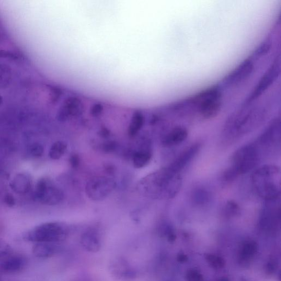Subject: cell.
Segmentation results:
<instances>
[{
    "label": "cell",
    "mask_w": 281,
    "mask_h": 281,
    "mask_svg": "<svg viewBox=\"0 0 281 281\" xmlns=\"http://www.w3.org/2000/svg\"><path fill=\"white\" fill-rule=\"evenodd\" d=\"M269 111L268 106L265 104L243 106L228 119L223 128L224 137L234 140L251 133L263 123Z\"/></svg>",
    "instance_id": "1"
},
{
    "label": "cell",
    "mask_w": 281,
    "mask_h": 281,
    "mask_svg": "<svg viewBox=\"0 0 281 281\" xmlns=\"http://www.w3.org/2000/svg\"><path fill=\"white\" fill-rule=\"evenodd\" d=\"M182 184L180 174L167 166L148 176L145 181L146 192L154 198L172 199L178 194Z\"/></svg>",
    "instance_id": "2"
},
{
    "label": "cell",
    "mask_w": 281,
    "mask_h": 281,
    "mask_svg": "<svg viewBox=\"0 0 281 281\" xmlns=\"http://www.w3.org/2000/svg\"><path fill=\"white\" fill-rule=\"evenodd\" d=\"M280 170L274 165L257 168L252 175V182L256 194L267 202L275 201L280 195Z\"/></svg>",
    "instance_id": "3"
},
{
    "label": "cell",
    "mask_w": 281,
    "mask_h": 281,
    "mask_svg": "<svg viewBox=\"0 0 281 281\" xmlns=\"http://www.w3.org/2000/svg\"><path fill=\"white\" fill-rule=\"evenodd\" d=\"M183 105L195 110L200 116L210 119L218 116L222 106L219 88L214 86L182 102Z\"/></svg>",
    "instance_id": "4"
},
{
    "label": "cell",
    "mask_w": 281,
    "mask_h": 281,
    "mask_svg": "<svg viewBox=\"0 0 281 281\" xmlns=\"http://www.w3.org/2000/svg\"><path fill=\"white\" fill-rule=\"evenodd\" d=\"M260 151L256 144H248L237 150L231 158V165L223 174V179L230 181L245 174L259 163Z\"/></svg>",
    "instance_id": "5"
},
{
    "label": "cell",
    "mask_w": 281,
    "mask_h": 281,
    "mask_svg": "<svg viewBox=\"0 0 281 281\" xmlns=\"http://www.w3.org/2000/svg\"><path fill=\"white\" fill-rule=\"evenodd\" d=\"M67 227L59 222L43 223L27 231L23 239L32 243L58 244L65 240L68 236Z\"/></svg>",
    "instance_id": "6"
},
{
    "label": "cell",
    "mask_w": 281,
    "mask_h": 281,
    "mask_svg": "<svg viewBox=\"0 0 281 281\" xmlns=\"http://www.w3.org/2000/svg\"><path fill=\"white\" fill-rule=\"evenodd\" d=\"M34 191V197L40 203L55 205L60 203L64 198L61 190L55 186L53 182L47 178L39 179Z\"/></svg>",
    "instance_id": "7"
},
{
    "label": "cell",
    "mask_w": 281,
    "mask_h": 281,
    "mask_svg": "<svg viewBox=\"0 0 281 281\" xmlns=\"http://www.w3.org/2000/svg\"><path fill=\"white\" fill-rule=\"evenodd\" d=\"M280 70V63L278 57L273 62L271 67L261 78L252 93L249 96L245 102L243 106H248L253 104L266 92L279 76Z\"/></svg>",
    "instance_id": "8"
},
{
    "label": "cell",
    "mask_w": 281,
    "mask_h": 281,
    "mask_svg": "<svg viewBox=\"0 0 281 281\" xmlns=\"http://www.w3.org/2000/svg\"><path fill=\"white\" fill-rule=\"evenodd\" d=\"M116 186L115 181L105 176L92 178L87 182L85 191L86 195L93 200H102L105 199Z\"/></svg>",
    "instance_id": "9"
},
{
    "label": "cell",
    "mask_w": 281,
    "mask_h": 281,
    "mask_svg": "<svg viewBox=\"0 0 281 281\" xmlns=\"http://www.w3.org/2000/svg\"><path fill=\"white\" fill-rule=\"evenodd\" d=\"M254 69L252 60H246L223 79V85L227 87L234 86L245 82L253 74Z\"/></svg>",
    "instance_id": "10"
},
{
    "label": "cell",
    "mask_w": 281,
    "mask_h": 281,
    "mask_svg": "<svg viewBox=\"0 0 281 281\" xmlns=\"http://www.w3.org/2000/svg\"><path fill=\"white\" fill-rule=\"evenodd\" d=\"M280 122L279 118L273 120L267 129L260 136L259 144L265 147H271L280 142Z\"/></svg>",
    "instance_id": "11"
},
{
    "label": "cell",
    "mask_w": 281,
    "mask_h": 281,
    "mask_svg": "<svg viewBox=\"0 0 281 281\" xmlns=\"http://www.w3.org/2000/svg\"><path fill=\"white\" fill-rule=\"evenodd\" d=\"M200 148V144L196 143L184 150L182 153L175 159L174 161L167 167L176 173H179L190 163L191 160L197 155Z\"/></svg>",
    "instance_id": "12"
},
{
    "label": "cell",
    "mask_w": 281,
    "mask_h": 281,
    "mask_svg": "<svg viewBox=\"0 0 281 281\" xmlns=\"http://www.w3.org/2000/svg\"><path fill=\"white\" fill-rule=\"evenodd\" d=\"M31 176L26 172L15 174L11 182V188L16 194L25 195L31 191L32 188Z\"/></svg>",
    "instance_id": "13"
},
{
    "label": "cell",
    "mask_w": 281,
    "mask_h": 281,
    "mask_svg": "<svg viewBox=\"0 0 281 281\" xmlns=\"http://www.w3.org/2000/svg\"><path fill=\"white\" fill-rule=\"evenodd\" d=\"M26 259L22 255H15L10 256L0 265V269L6 274H15L25 268Z\"/></svg>",
    "instance_id": "14"
},
{
    "label": "cell",
    "mask_w": 281,
    "mask_h": 281,
    "mask_svg": "<svg viewBox=\"0 0 281 281\" xmlns=\"http://www.w3.org/2000/svg\"><path fill=\"white\" fill-rule=\"evenodd\" d=\"M188 136L186 128L182 126H177L165 136L163 144L166 147H172L181 143L185 141Z\"/></svg>",
    "instance_id": "15"
},
{
    "label": "cell",
    "mask_w": 281,
    "mask_h": 281,
    "mask_svg": "<svg viewBox=\"0 0 281 281\" xmlns=\"http://www.w3.org/2000/svg\"><path fill=\"white\" fill-rule=\"evenodd\" d=\"M57 244L50 243H36L32 247V253L39 259L51 258L57 252Z\"/></svg>",
    "instance_id": "16"
},
{
    "label": "cell",
    "mask_w": 281,
    "mask_h": 281,
    "mask_svg": "<svg viewBox=\"0 0 281 281\" xmlns=\"http://www.w3.org/2000/svg\"><path fill=\"white\" fill-rule=\"evenodd\" d=\"M81 243L84 250L92 253L99 251L101 247L99 236L93 231L85 233L82 237Z\"/></svg>",
    "instance_id": "17"
},
{
    "label": "cell",
    "mask_w": 281,
    "mask_h": 281,
    "mask_svg": "<svg viewBox=\"0 0 281 281\" xmlns=\"http://www.w3.org/2000/svg\"><path fill=\"white\" fill-rule=\"evenodd\" d=\"M17 48L4 35L0 33V58H17Z\"/></svg>",
    "instance_id": "18"
},
{
    "label": "cell",
    "mask_w": 281,
    "mask_h": 281,
    "mask_svg": "<svg viewBox=\"0 0 281 281\" xmlns=\"http://www.w3.org/2000/svg\"><path fill=\"white\" fill-rule=\"evenodd\" d=\"M144 122H145V118L142 112L139 111L134 112L128 128V134L130 136L137 135L142 128Z\"/></svg>",
    "instance_id": "19"
},
{
    "label": "cell",
    "mask_w": 281,
    "mask_h": 281,
    "mask_svg": "<svg viewBox=\"0 0 281 281\" xmlns=\"http://www.w3.org/2000/svg\"><path fill=\"white\" fill-rule=\"evenodd\" d=\"M13 72L7 64L0 62V90L9 87L12 83Z\"/></svg>",
    "instance_id": "20"
},
{
    "label": "cell",
    "mask_w": 281,
    "mask_h": 281,
    "mask_svg": "<svg viewBox=\"0 0 281 281\" xmlns=\"http://www.w3.org/2000/svg\"><path fill=\"white\" fill-rule=\"evenodd\" d=\"M152 157L149 149H146L135 152L133 157L134 167L141 168L146 166L149 163Z\"/></svg>",
    "instance_id": "21"
},
{
    "label": "cell",
    "mask_w": 281,
    "mask_h": 281,
    "mask_svg": "<svg viewBox=\"0 0 281 281\" xmlns=\"http://www.w3.org/2000/svg\"><path fill=\"white\" fill-rule=\"evenodd\" d=\"M67 144L66 142L59 141L54 142L51 146L49 156L52 160H59L66 154Z\"/></svg>",
    "instance_id": "22"
},
{
    "label": "cell",
    "mask_w": 281,
    "mask_h": 281,
    "mask_svg": "<svg viewBox=\"0 0 281 281\" xmlns=\"http://www.w3.org/2000/svg\"><path fill=\"white\" fill-rule=\"evenodd\" d=\"M25 152L29 158L38 159L43 156L44 148L42 143L38 142H32L28 144Z\"/></svg>",
    "instance_id": "23"
},
{
    "label": "cell",
    "mask_w": 281,
    "mask_h": 281,
    "mask_svg": "<svg viewBox=\"0 0 281 281\" xmlns=\"http://www.w3.org/2000/svg\"><path fill=\"white\" fill-rule=\"evenodd\" d=\"M240 212V208L238 204L234 201L230 200L224 207L223 214L227 218H232L237 215Z\"/></svg>",
    "instance_id": "24"
},
{
    "label": "cell",
    "mask_w": 281,
    "mask_h": 281,
    "mask_svg": "<svg viewBox=\"0 0 281 281\" xmlns=\"http://www.w3.org/2000/svg\"><path fill=\"white\" fill-rule=\"evenodd\" d=\"M194 198L197 204L202 205L208 203L210 196L205 190H198L195 193Z\"/></svg>",
    "instance_id": "25"
},
{
    "label": "cell",
    "mask_w": 281,
    "mask_h": 281,
    "mask_svg": "<svg viewBox=\"0 0 281 281\" xmlns=\"http://www.w3.org/2000/svg\"><path fill=\"white\" fill-rule=\"evenodd\" d=\"M271 44L268 42L263 43L253 53L254 57L260 58L267 54L271 49Z\"/></svg>",
    "instance_id": "26"
},
{
    "label": "cell",
    "mask_w": 281,
    "mask_h": 281,
    "mask_svg": "<svg viewBox=\"0 0 281 281\" xmlns=\"http://www.w3.org/2000/svg\"><path fill=\"white\" fill-rule=\"evenodd\" d=\"M11 251V247L5 240L0 238V258L10 254Z\"/></svg>",
    "instance_id": "27"
},
{
    "label": "cell",
    "mask_w": 281,
    "mask_h": 281,
    "mask_svg": "<svg viewBox=\"0 0 281 281\" xmlns=\"http://www.w3.org/2000/svg\"><path fill=\"white\" fill-rule=\"evenodd\" d=\"M117 148V144L115 141H109L104 143L102 148L104 152L109 154L116 151Z\"/></svg>",
    "instance_id": "28"
},
{
    "label": "cell",
    "mask_w": 281,
    "mask_h": 281,
    "mask_svg": "<svg viewBox=\"0 0 281 281\" xmlns=\"http://www.w3.org/2000/svg\"><path fill=\"white\" fill-rule=\"evenodd\" d=\"M69 162L72 167L74 168H78L80 164V158L79 156L77 154L71 155L69 159Z\"/></svg>",
    "instance_id": "29"
},
{
    "label": "cell",
    "mask_w": 281,
    "mask_h": 281,
    "mask_svg": "<svg viewBox=\"0 0 281 281\" xmlns=\"http://www.w3.org/2000/svg\"><path fill=\"white\" fill-rule=\"evenodd\" d=\"M110 132L106 127H103L101 128V130L99 132V135L102 138H108L110 136Z\"/></svg>",
    "instance_id": "30"
},
{
    "label": "cell",
    "mask_w": 281,
    "mask_h": 281,
    "mask_svg": "<svg viewBox=\"0 0 281 281\" xmlns=\"http://www.w3.org/2000/svg\"><path fill=\"white\" fill-rule=\"evenodd\" d=\"M3 98L1 94H0V106L2 105V104L3 103Z\"/></svg>",
    "instance_id": "31"
}]
</instances>
